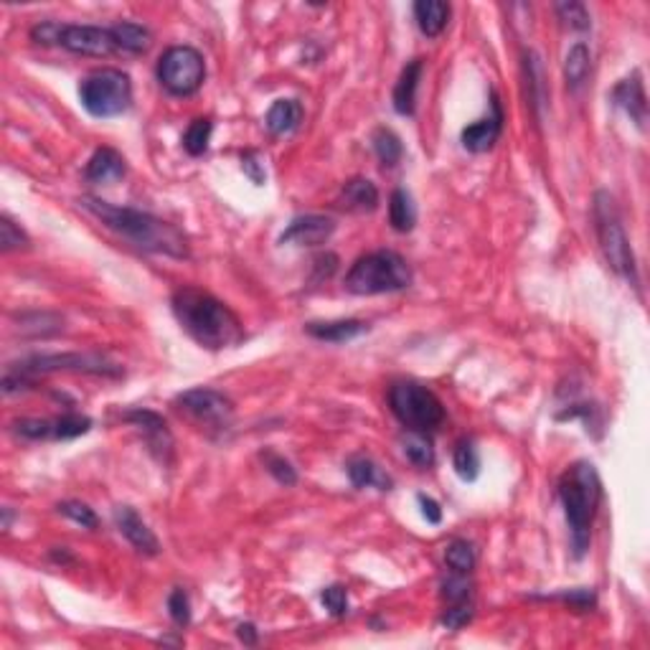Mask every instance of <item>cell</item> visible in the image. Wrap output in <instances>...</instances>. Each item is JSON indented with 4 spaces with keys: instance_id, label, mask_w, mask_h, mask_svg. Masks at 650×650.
Wrapping results in <instances>:
<instances>
[{
    "instance_id": "cell-1",
    "label": "cell",
    "mask_w": 650,
    "mask_h": 650,
    "mask_svg": "<svg viewBox=\"0 0 650 650\" xmlns=\"http://www.w3.org/2000/svg\"><path fill=\"white\" fill-rule=\"evenodd\" d=\"M171 308L183 331L206 351L237 348L244 341V325L237 313L201 287H178L171 297Z\"/></svg>"
},
{
    "instance_id": "cell-2",
    "label": "cell",
    "mask_w": 650,
    "mask_h": 650,
    "mask_svg": "<svg viewBox=\"0 0 650 650\" xmlns=\"http://www.w3.org/2000/svg\"><path fill=\"white\" fill-rule=\"evenodd\" d=\"M80 204L90 211L91 217L100 218L110 231L130 241L137 250L150 251V254H165L173 260L188 257V240L181 229L173 227L171 221H163L148 211H137L130 206L107 204L94 196H84Z\"/></svg>"
},
{
    "instance_id": "cell-3",
    "label": "cell",
    "mask_w": 650,
    "mask_h": 650,
    "mask_svg": "<svg viewBox=\"0 0 650 650\" xmlns=\"http://www.w3.org/2000/svg\"><path fill=\"white\" fill-rule=\"evenodd\" d=\"M559 498L570 524L574 557L582 559L592 541L594 516L602 501V480L590 460H580L567 468L559 480Z\"/></svg>"
},
{
    "instance_id": "cell-4",
    "label": "cell",
    "mask_w": 650,
    "mask_h": 650,
    "mask_svg": "<svg viewBox=\"0 0 650 650\" xmlns=\"http://www.w3.org/2000/svg\"><path fill=\"white\" fill-rule=\"evenodd\" d=\"M57 371H77V374H97V377L123 374L120 366L107 361L100 354H41L23 358L21 364H13L3 377V391L16 394V391L34 387L46 374H57Z\"/></svg>"
},
{
    "instance_id": "cell-5",
    "label": "cell",
    "mask_w": 650,
    "mask_h": 650,
    "mask_svg": "<svg viewBox=\"0 0 650 650\" xmlns=\"http://www.w3.org/2000/svg\"><path fill=\"white\" fill-rule=\"evenodd\" d=\"M411 285V270L407 260L397 251H371L346 274V290L354 295H384L400 293Z\"/></svg>"
},
{
    "instance_id": "cell-6",
    "label": "cell",
    "mask_w": 650,
    "mask_h": 650,
    "mask_svg": "<svg viewBox=\"0 0 650 650\" xmlns=\"http://www.w3.org/2000/svg\"><path fill=\"white\" fill-rule=\"evenodd\" d=\"M594 214V229H597V240H600V250L605 254L607 264L613 267V272L620 277H625L628 282H638V267H635V254L630 247L628 234L623 229L620 214H617L615 198L607 191H597L592 204Z\"/></svg>"
},
{
    "instance_id": "cell-7",
    "label": "cell",
    "mask_w": 650,
    "mask_h": 650,
    "mask_svg": "<svg viewBox=\"0 0 650 650\" xmlns=\"http://www.w3.org/2000/svg\"><path fill=\"white\" fill-rule=\"evenodd\" d=\"M389 410L411 432H432L445 422V407L432 389L417 381H394L389 387Z\"/></svg>"
},
{
    "instance_id": "cell-8",
    "label": "cell",
    "mask_w": 650,
    "mask_h": 650,
    "mask_svg": "<svg viewBox=\"0 0 650 650\" xmlns=\"http://www.w3.org/2000/svg\"><path fill=\"white\" fill-rule=\"evenodd\" d=\"M80 102L91 117H120L133 104V81L120 69H97L81 80Z\"/></svg>"
},
{
    "instance_id": "cell-9",
    "label": "cell",
    "mask_w": 650,
    "mask_h": 650,
    "mask_svg": "<svg viewBox=\"0 0 650 650\" xmlns=\"http://www.w3.org/2000/svg\"><path fill=\"white\" fill-rule=\"evenodd\" d=\"M173 407L188 422H194L208 437H224L234 424V401L211 387H196L181 391Z\"/></svg>"
},
{
    "instance_id": "cell-10",
    "label": "cell",
    "mask_w": 650,
    "mask_h": 650,
    "mask_svg": "<svg viewBox=\"0 0 650 650\" xmlns=\"http://www.w3.org/2000/svg\"><path fill=\"white\" fill-rule=\"evenodd\" d=\"M158 81L173 97H191L204 87L206 61L194 46H171L158 61Z\"/></svg>"
},
{
    "instance_id": "cell-11",
    "label": "cell",
    "mask_w": 650,
    "mask_h": 650,
    "mask_svg": "<svg viewBox=\"0 0 650 650\" xmlns=\"http://www.w3.org/2000/svg\"><path fill=\"white\" fill-rule=\"evenodd\" d=\"M59 46L67 48L71 54H81V57L104 59L112 57L117 51L114 44L112 28H102V26H81V23H61V38Z\"/></svg>"
},
{
    "instance_id": "cell-12",
    "label": "cell",
    "mask_w": 650,
    "mask_h": 650,
    "mask_svg": "<svg viewBox=\"0 0 650 650\" xmlns=\"http://www.w3.org/2000/svg\"><path fill=\"white\" fill-rule=\"evenodd\" d=\"M125 422L140 430L143 440L148 442L150 453L158 457L160 463H171L173 455V434L168 430L165 420L160 417L158 411L150 410H133L125 414Z\"/></svg>"
},
{
    "instance_id": "cell-13",
    "label": "cell",
    "mask_w": 650,
    "mask_h": 650,
    "mask_svg": "<svg viewBox=\"0 0 650 650\" xmlns=\"http://www.w3.org/2000/svg\"><path fill=\"white\" fill-rule=\"evenodd\" d=\"M336 231V221L331 217H320V214H305L295 217L290 221V227L282 231L280 244H297V247H320L331 240Z\"/></svg>"
},
{
    "instance_id": "cell-14",
    "label": "cell",
    "mask_w": 650,
    "mask_h": 650,
    "mask_svg": "<svg viewBox=\"0 0 650 650\" xmlns=\"http://www.w3.org/2000/svg\"><path fill=\"white\" fill-rule=\"evenodd\" d=\"M501 133H503V110H501V102H498V97L493 94L491 114H485V117L475 120L473 125L465 127L463 135H460V143H463V148L470 150V153H485V150H491L493 145L498 143Z\"/></svg>"
},
{
    "instance_id": "cell-15",
    "label": "cell",
    "mask_w": 650,
    "mask_h": 650,
    "mask_svg": "<svg viewBox=\"0 0 650 650\" xmlns=\"http://www.w3.org/2000/svg\"><path fill=\"white\" fill-rule=\"evenodd\" d=\"M114 524H117V528H120V534H123V537H125L127 541L140 551V554H145V557H158L160 554L158 537H155L153 528L137 516V511L133 508V506H117V508H114Z\"/></svg>"
},
{
    "instance_id": "cell-16",
    "label": "cell",
    "mask_w": 650,
    "mask_h": 650,
    "mask_svg": "<svg viewBox=\"0 0 650 650\" xmlns=\"http://www.w3.org/2000/svg\"><path fill=\"white\" fill-rule=\"evenodd\" d=\"M613 102L620 110H625V114L635 125H645V120H648V100H645V90H643L638 71H633L630 77L617 81V87L613 90Z\"/></svg>"
},
{
    "instance_id": "cell-17",
    "label": "cell",
    "mask_w": 650,
    "mask_h": 650,
    "mask_svg": "<svg viewBox=\"0 0 650 650\" xmlns=\"http://www.w3.org/2000/svg\"><path fill=\"white\" fill-rule=\"evenodd\" d=\"M125 158L114 148L94 150V155L87 163V181L91 183H114L125 176Z\"/></svg>"
},
{
    "instance_id": "cell-18",
    "label": "cell",
    "mask_w": 650,
    "mask_h": 650,
    "mask_svg": "<svg viewBox=\"0 0 650 650\" xmlns=\"http://www.w3.org/2000/svg\"><path fill=\"white\" fill-rule=\"evenodd\" d=\"M422 80V59H411L407 67L401 69L397 87H394V110L404 117L414 114V102H417V87Z\"/></svg>"
},
{
    "instance_id": "cell-19",
    "label": "cell",
    "mask_w": 650,
    "mask_h": 650,
    "mask_svg": "<svg viewBox=\"0 0 650 650\" xmlns=\"http://www.w3.org/2000/svg\"><path fill=\"white\" fill-rule=\"evenodd\" d=\"M305 331H308V336H313V338H318V341L346 343V341H354V338H358V336H364V333L368 331V325H366L364 320L348 318V320H328V323H308Z\"/></svg>"
},
{
    "instance_id": "cell-20",
    "label": "cell",
    "mask_w": 650,
    "mask_h": 650,
    "mask_svg": "<svg viewBox=\"0 0 650 650\" xmlns=\"http://www.w3.org/2000/svg\"><path fill=\"white\" fill-rule=\"evenodd\" d=\"M346 473L348 478L354 483V488H378V491H391V478H389L384 470L378 468L377 463L371 457L358 455L348 460L346 465Z\"/></svg>"
},
{
    "instance_id": "cell-21",
    "label": "cell",
    "mask_w": 650,
    "mask_h": 650,
    "mask_svg": "<svg viewBox=\"0 0 650 650\" xmlns=\"http://www.w3.org/2000/svg\"><path fill=\"white\" fill-rule=\"evenodd\" d=\"M303 123V104L300 100H277L264 114V125L272 135H290Z\"/></svg>"
},
{
    "instance_id": "cell-22",
    "label": "cell",
    "mask_w": 650,
    "mask_h": 650,
    "mask_svg": "<svg viewBox=\"0 0 650 650\" xmlns=\"http://www.w3.org/2000/svg\"><path fill=\"white\" fill-rule=\"evenodd\" d=\"M414 21L427 38H434L447 28L450 5L445 0H417L414 3Z\"/></svg>"
},
{
    "instance_id": "cell-23",
    "label": "cell",
    "mask_w": 650,
    "mask_h": 650,
    "mask_svg": "<svg viewBox=\"0 0 650 650\" xmlns=\"http://www.w3.org/2000/svg\"><path fill=\"white\" fill-rule=\"evenodd\" d=\"M341 201L351 211H374L378 206V188L368 178H351L343 186Z\"/></svg>"
},
{
    "instance_id": "cell-24",
    "label": "cell",
    "mask_w": 650,
    "mask_h": 650,
    "mask_svg": "<svg viewBox=\"0 0 650 650\" xmlns=\"http://www.w3.org/2000/svg\"><path fill=\"white\" fill-rule=\"evenodd\" d=\"M114 36V44L117 48L123 51H130V54H145L153 44V34H150L145 26L133 21H120L110 26Z\"/></svg>"
},
{
    "instance_id": "cell-25",
    "label": "cell",
    "mask_w": 650,
    "mask_h": 650,
    "mask_svg": "<svg viewBox=\"0 0 650 650\" xmlns=\"http://www.w3.org/2000/svg\"><path fill=\"white\" fill-rule=\"evenodd\" d=\"M590 67H592V54L587 44H574L564 57V80L570 90H580L587 77H590Z\"/></svg>"
},
{
    "instance_id": "cell-26",
    "label": "cell",
    "mask_w": 650,
    "mask_h": 650,
    "mask_svg": "<svg viewBox=\"0 0 650 650\" xmlns=\"http://www.w3.org/2000/svg\"><path fill=\"white\" fill-rule=\"evenodd\" d=\"M389 221L397 231H411L417 224V206L404 188H397L389 198Z\"/></svg>"
},
{
    "instance_id": "cell-27",
    "label": "cell",
    "mask_w": 650,
    "mask_h": 650,
    "mask_svg": "<svg viewBox=\"0 0 650 650\" xmlns=\"http://www.w3.org/2000/svg\"><path fill=\"white\" fill-rule=\"evenodd\" d=\"M371 145H374V153H377L378 163L387 165V168L397 165V163L401 160V155H404V145H401L400 135H397L394 130H389V127H378V130H374V135H371Z\"/></svg>"
},
{
    "instance_id": "cell-28",
    "label": "cell",
    "mask_w": 650,
    "mask_h": 650,
    "mask_svg": "<svg viewBox=\"0 0 650 650\" xmlns=\"http://www.w3.org/2000/svg\"><path fill=\"white\" fill-rule=\"evenodd\" d=\"M401 453H404V457L410 460L411 465H417V468H430L434 463L432 442H430V437L424 432H411V430H407V434L401 437Z\"/></svg>"
},
{
    "instance_id": "cell-29",
    "label": "cell",
    "mask_w": 650,
    "mask_h": 650,
    "mask_svg": "<svg viewBox=\"0 0 650 650\" xmlns=\"http://www.w3.org/2000/svg\"><path fill=\"white\" fill-rule=\"evenodd\" d=\"M453 465H455L457 478L465 483H475L480 475V453L473 440H460L453 455Z\"/></svg>"
},
{
    "instance_id": "cell-30",
    "label": "cell",
    "mask_w": 650,
    "mask_h": 650,
    "mask_svg": "<svg viewBox=\"0 0 650 650\" xmlns=\"http://www.w3.org/2000/svg\"><path fill=\"white\" fill-rule=\"evenodd\" d=\"M445 561L447 567H450V571H455V574H470V571L475 570L478 557H475V549H473L470 541H465V538H455V541L447 544Z\"/></svg>"
},
{
    "instance_id": "cell-31",
    "label": "cell",
    "mask_w": 650,
    "mask_h": 650,
    "mask_svg": "<svg viewBox=\"0 0 650 650\" xmlns=\"http://www.w3.org/2000/svg\"><path fill=\"white\" fill-rule=\"evenodd\" d=\"M211 133H214V125H211L208 117L194 120L188 125V130L183 133V148H186V153L194 155V158L204 155L206 150H208V143H211Z\"/></svg>"
},
{
    "instance_id": "cell-32",
    "label": "cell",
    "mask_w": 650,
    "mask_h": 650,
    "mask_svg": "<svg viewBox=\"0 0 650 650\" xmlns=\"http://www.w3.org/2000/svg\"><path fill=\"white\" fill-rule=\"evenodd\" d=\"M54 422V432H51V440H74V437H81L91 430V420L84 417V414H77V411H69V414H61Z\"/></svg>"
},
{
    "instance_id": "cell-33",
    "label": "cell",
    "mask_w": 650,
    "mask_h": 650,
    "mask_svg": "<svg viewBox=\"0 0 650 650\" xmlns=\"http://www.w3.org/2000/svg\"><path fill=\"white\" fill-rule=\"evenodd\" d=\"M262 463L264 468H267V473H270L280 485L293 488V485L297 483V473L295 468H293V463L285 460L282 455H277V453H262Z\"/></svg>"
},
{
    "instance_id": "cell-34",
    "label": "cell",
    "mask_w": 650,
    "mask_h": 650,
    "mask_svg": "<svg viewBox=\"0 0 650 650\" xmlns=\"http://www.w3.org/2000/svg\"><path fill=\"white\" fill-rule=\"evenodd\" d=\"M31 244L28 234L23 231L11 217H0V250L3 251H16V250H26Z\"/></svg>"
},
{
    "instance_id": "cell-35",
    "label": "cell",
    "mask_w": 650,
    "mask_h": 650,
    "mask_svg": "<svg viewBox=\"0 0 650 650\" xmlns=\"http://www.w3.org/2000/svg\"><path fill=\"white\" fill-rule=\"evenodd\" d=\"M57 508H59V514L71 518V521H74V524H80L81 528H90V531H94V528L100 526V518H97V514L91 511L87 503L64 501V503H59Z\"/></svg>"
},
{
    "instance_id": "cell-36",
    "label": "cell",
    "mask_w": 650,
    "mask_h": 650,
    "mask_svg": "<svg viewBox=\"0 0 650 650\" xmlns=\"http://www.w3.org/2000/svg\"><path fill=\"white\" fill-rule=\"evenodd\" d=\"M557 13H559V18L570 28H574V31H587L590 26H592V18H590V11H587V5H582V3H574V0H570V3H557Z\"/></svg>"
},
{
    "instance_id": "cell-37",
    "label": "cell",
    "mask_w": 650,
    "mask_h": 650,
    "mask_svg": "<svg viewBox=\"0 0 650 650\" xmlns=\"http://www.w3.org/2000/svg\"><path fill=\"white\" fill-rule=\"evenodd\" d=\"M13 432L21 434L26 440H51L54 432V422L51 420H31V417H23L13 422Z\"/></svg>"
},
{
    "instance_id": "cell-38",
    "label": "cell",
    "mask_w": 650,
    "mask_h": 650,
    "mask_svg": "<svg viewBox=\"0 0 650 650\" xmlns=\"http://www.w3.org/2000/svg\"><path fill=\"white\" fill-rule=\"evenodd\" d=\"M470 574H455L442 584V597L447 600V605H457V602H468L473 594V584L468 580Z\"/></svg>"
},
{
    "instance_id": "cell-39",
    "label": "cell",
    "mask_w": 650,
    "mask_h": 650,
    "mask_svg": "<svg viewBox=\"0 0 650 650\" xmlns=\"http://www.w3.org/2000/svg\"><path fill=\"white\" fill-rule=\"evenodd\" d=\"M320 602L325 605V610H328L333 617H346L348 615V610H351V605H348V592H346V587H341V584L325 587V590L320 592Z\"/></svg>"
},
{
    "instance_id": "cell-40",
    "label": "cell",
    "mask_w": 650,
    "mask_h": 650,
    "mask_svg": "<svg viewBox=\"0 0 650 650\" xmlns=\"http://www.w3.org/2000/svg\"><path fill=\"white\" fill-rule=\"evenodd\" d=\"M168 613H171V620L178 628H186V625L191 623V600H188L186 590L176 587V590L168 594Z\"/></svg>"
},
{
    "instance_id": "cell-41",
    "label": "cell",
    "mask_w": 650,
    "mask_h": 650,
    "mask_svg": "<svg viewBox=\"0 0 650 650\" xmlns=\"http://www.w3.org/2000/svg\"><path fill=\"white\" fill-rule=\"evenodd\" d=\"M470 620H473V602H457V605H447V610L442 613V625H445L447 630H460L468 625Z\"/></svg>"
},
{
    "instance_id": "cell-42",
    "label": "cell",
    "mask_w": 650,
    "mask_h": 650,
    "mask_svg": "<svg viewBox=\"0 0 650 650\" xmlns=\"http://www.w3.org/2000/svg\"><path fill=\"white\" fill-rule=\"evenodd\" d=\"M31 38H34L36 44L59 46V38H61V23L59 21L36 23L34 28H31Z\"/></svg>"
},
{
    "instance_id": "cell-43",
    "label": "cell",
    "mask_w": 650,
    "mask_h": 650,
    "mask_svg": "<svg viewBox=\"0 0 650 650\" xmlns=\"http://www.w3.org/2000/svg\"><path fill=\"white\" fill-rule=\"evenodd\" d=\"M241 171L250 176L254 186H262L264 178H267V173H264L260 160H257V153H244V155H241Z\"/></svg>"
},
{
    "instance_id": "cell-44",
    "label": "cell",
    "mask_w": 650,
    "mask_h": 650,
    "mask_svg": "<svg viewBox=\"0 0 650 650\" xmlns=\"http://www.w3.org/2000/svg\"><path fill=\"white\" fill-rule=\"evenodd\" d=\"M417 501H420V508H422V516L427 518V524H442V508H440V503L430 498V495H424V493L417 495Z\"/></svg>"
},
{
    "instance_id": "cell-45",
    "label": "cell",
    "mask_w": 650,
    "mask_h": 650,
    "mask_svg": "<svg viewBox=\"0 0 650 650\" xmlns=\"http://www.w3.org/2000/svg\"><path fill=\"white\" fill-rule=\"evenodd\" d=\"M237 635H240L241 643H247V645H254V643H257V628H254L251 623H241L240 628H237Z\"/></svg>"
},
{
    "instance_id": "cell-46",
    "label": "cell",
    "mask_w": 650,
    "mask_h": 650,
    "mask_svg": "<svg viewBox=\"0 0 650 650\" xmlns=\"http://www.w3.org/2000/svg\"><path fill=\"white\" fill-rule=\"evenodd\" d=\"M11 526V508H3V528Z\"/></svg>"
}]
</instances>
